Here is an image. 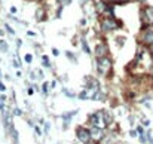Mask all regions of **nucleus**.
Listing matches in <instances>:
<instances>
[{
    "label": "nucleus",
    "mask_w": 153,
    "mask_h": 144,
    "mask_svg": "<svg viewBox=\"0 0 153 144\" xmlns=\"http://www.w3.org/2000/svg\"><path fill=\"white\" fill-rule=\"evenodd\" d=\"M0 50H1V52H6V50H7V45H6L4 40H0Z\"/></svg>",
    "instance_id": "obj_9"
},
{
    "label": "nucleus",
    "mask_w": 153,
    "mask_h": 144,
    "mask_svg": "<svg viewBox=\"0 0 153 144\" xmlns=\"http://www.w3.org/2000/svg\"><path fill=\"white\" fill-rule=\"evenodd\" d=\"M4 89H6V88H4V85L0 82V91H4Z\"/></svg>",
    "instance_id": "obj_20"
},
{
    "label": "nucleus",
    "mask_w": 153,
    "mask_h": 144,
    "mask_svg": "<svg viewBox=\"0 0 153 144\" xmlns=\"http://www.w3.org/2000/svg\"><path fill=\"white\" fill-rule=\"evenodd\" d=\"M108 1H116V3H120V1H126V0H108Z\"/></svg>",
    "instance_id": "obj_22"
},
{
    "label": "nucleus",
    "mask_w": 153,
    "mask_h": 144,
    "mask_svg": "<svg viewBox=\"0 0 153 144\" xmlns=\"http://www.w3.org/2000/svg\"><path fill=\"white\" fill-rule=\"evenodd\" d=\"M0 110L4 111V96H0Z\"/></svg>",
    "instance_id": "obj_10"
},
{
    "label": "nucleus",
    "mask_w": 153,
    "mask_h": 144,
    "mask_svg": "<svg viewBox=\"0 0 153 144\" xmlns=\"http://www.w3.org/2000/svg\"><path fill=\"white\" fill-rule=\"evenodd\" d=\"M119 27V24L113 19V18H105V19H102L101 21V28L104 31H108V30H114V28H117Z\"/></svg>",
    "instance_id": "obj_3"
},
{
    "label": "nucleus",
    "mask_w": 153,
    "mask_h": 144,
    "mask_svg": "<svg viewBox=\"0 0 153 144\" xmlns=\"http://www.w3.org/2000/svg\"><path fill=\"white\" fill-rule=\"evenodd\" d=\"M95 53H97V58H104V56H105V53H107V45H104V43L97 45V48H95Z\"/></svg>",
    "instance_id": "obj_6"
},
{
    "label": "nucleus",
    "mask_w": 153,
    "mask_h": 144,
    "mask_svg": "<svg viewBox=\"0 0 153 144\" xmlns=\"http://www.w3.org/2000/svg\"><path fill=\"white\" fill-rule=\"evenodd\" d=\"M82 46H83V50H85V52H86V53H88V52H89V48H88V45H86V42H85V40H83V42H82Z\"/></svg>",
    "instance_id": "obj_11"
},
{
    "label": "nucleus",
    "mask_w": 153,
    "mask_h": 144,
    "mask_svg": "<svg viewBox=\"0 0 153 144\" xmlns=\"http://www.w3.org/2000/svg\"><path fill=\"white\" fill-rule=\"evenodd\" d=\"M24 59H25V61H27V62H31V59H33V56H31V55H30V53H27V55H25V56H24Z\"/></svg>",
    "instance_id": "obj_12"
},
{
    "label": "nucleus",
    "mask_w": 153,
    "mask_h": 144,
    "mask_svg": "<svg viewBox=\"0 0 153 144\" xmlns=\"http://www.w3.org/2000/svg\"><path fill=\"white\" fill-rule=\"evenodd\" d=\"M34 129H36V132H37V134H39V135H42V131H40V129H39V126H36V128H34Z\"/></svg>",
    "instance_id": "obj_16"
},
{
    "label": "nucleus",
    "mask_w": 153,
    "mask_h": 144,
    "mask_svg": "<svg viewBox=\"0 0 153 144\" xmlns=\"http://www.w3.org/2000/svg\"><path fill=\"white\" fill-rule=\"evenodd\" d=\"M77 138L82 141V143H89L91 141V138H92V135H91V131H88V129H85V128H79L77 129Z\"/></svg>",
    "instance_id": "obj_4"
},
{
    "label": "nucleus",
    "mask_w": 153,
    "mask_h": 144,
    "mask_svg": "<svg viewBox=\"0 0 153 144\" xmlns=\"http://www.w3.org/2000/svg\"><path fill=\"white\" fill-rule=\"evenodd\" d=\"M59 1H61L62 4H68V3H70V0H59Z\"/></svg>",
    "instance_id": "obj_17"
},
{
    "label": "nucleus",
    "mask_w": 153,
    "mask_h": 144,
    "mask_svg": "<svg viewBox=\"0 0 153 144\" xmlns=\"http://www.w3.org/2000/svg\"><path fill=\"white\" fill-rule=\"evenodd\" d=\"M144 13H146V19L153 24V7H146Z\"/></svg>",
    "instance_id": "obj_8"
},
{
    "label": "nucleus",
    "mask_w": 153,
    "mask_h": 144,
    "mask_svg": "<svg viewBox=\"0 0 153 144\" xmlns=\"http://www.w3.org/2000/svg\"><path fill=\"white\" fill-rule=\"evenodd\" d=\"M48 86H49L48 83H45V85H43V91H45V92H48Z\"/></svg>",
    "instance_id": "obj_15"
},
{
    "label": "nucleus",
    "mask_w": 153,
    "mask_h": 144,
    "mask_svg": "<svg viewBox=\"0 0 153 144\" xmlns=\"http://www.w3.org/2000/svg\"><path fill=\"white\" fill-rule=\"evenodd\" d=\"M43 62H45V67H49L51 64H49V59H48V56H43Z\"/></svg>",
    "instance_id": "obj_13"
},
{
    "label": "nucleus",
    "mask_w": 153,
    "mask_h": 144,
    "mask_svg": "<svg viewBox=\"0 0 153 144\" xmlns=\"http://www.w3.org/2000/svg\"><path fill=\"white\" fill-rule=\"evenodd\" d=\"M4 28H6V30H7V31H9V33H10V34H13V30H12V28H10V27H9V25H7V24H6V25H4Z\"/></svg>",
    "instance_id": "obj_14"
},
{
    "label": "nucleus",
    "mask_w": 153,
    "mask_h": 144,
    "mask_svg": "<svg viewBox=\"0 0 153 144\" xmlns=\"http://www.w3.org/2000/svg\"><path fill=\"white\" fill-rule=\"evenodd\" d=\"M137 131H138V132H140V134H143V132H144V131H143V128H141V126H138V128H137Z\"/></svg>",
    "instance_id": "obj_19"
},
{
    "label": "nucleus",
    "mask_w": 153,
    "mask_h": 144,
    "mask_svg": "<svg viewBox=\"0 0 153 144\" xmlns=\"http://www.w3.org/2000/svg\"><path fill=\"white\" fill-rule=\"evenodd\" d=\"M52 53H53V55H58V53H59V52H58V50H56V49H52Z\"/></svg>",
    "instance_id": "obj_21"
},
{
    "label": "nucleus",
    "mask_w": 153,
    "mask_h": 144,
    "mask_svg": "<svg viewBox=\"0 0 153 144\" xmlns=\"http://www.w3.org/2000/svg\"><path fill=\"white\" fill-rule=\"evenodd\" d=\"M143 42L147 45V46H152L153 45V30H146L144 34H143Z\"/></svg>",
    "instance_id": "obj_5"
},
{
    "label": "nucleus",
    "mask_w": 153,
    "mask_h": 144,
    "mask_svg": "<svg viewBox=\"0 0 153 144\" xmlns=\"http://www.w3.org/2000/svg\"><path fill=\"white\" fill-rule=\"evenodd\" d=\"M10 12H12V13H16V7L12 6V7H10Z\"/></svg>",
    "instance_id": "obj_18"
},
{
    "label": "nucleus",
    "mask_w": 153,
    "mask_h": 144,
    "mask_svg": "<svg viewBox=\"0 0 153 144\" xmlns=\"http://www.w3.org/2000/svg\"><path fill=\"white\" fill-rule=\"evenodd\" d=\"M108 122H110V117L105 111H97V113L89 116V123L95 128H101L102 129L108 125Z\"/></svg>",
    "instance_id": "obj_1"
},
{
    "label": "nucleus",
    "mask_w": 153,
    "mask_h": 144,
    "mask_svg": "<svg viewBox=\"0 0 153 144\" xmlns=\"http://www.w3.org/2000/svg\"><path fill=\"white\" fill-rule=\"evenodd\" d=\"M91 135H92V138H94L95 141H100V140H102V137H104L101 128H95V126L92 128V131H91Z\"/></svg>",
    "instance_id": "obj_7"
},
{
    "label": "nucleus",
    "mask_w": 153,
    "mask_h": 144,
    "mask_svg": "<svg viewBox=\"0 0 153 144\" xmlns=\"http://www.w3.org/2000/svg\"><path fill=\"white\" fill-rule=\"evenodd\" d=\"M110 67H111V62H110V59L108 58H98V62H97V70H98V73L100 74H107L108 73V70H110Z\"/></svg>",
    "instance_id": "obj_2"
}]
</instances>
